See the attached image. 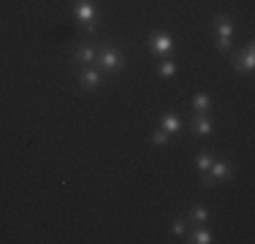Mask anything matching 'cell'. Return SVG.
<instances>
[{
    "instance_id": "3957f363",
    "label": "cell",
    "mask_w": 255,
    "mask_h": 244,
    "mask_svg": "<svg viewBox=\"0 0 255 244\" xmlns=\"http://www.w3.org/2000/svg\"><path fill=\"white\" fill-rule=\"evenodd\" d=\"M149 49H152V52H171V49H174V38L163 35V33H160V35H152L149 38Z\"/></svg>"
},
{
    "instance_id": "9c48e42d",
    "label": "cell",
    "mask_w": 255,
    "mask_h": 244,
    "mask_svg": "<svg viewBox=\"0 0 255 244\" xmlns=\"http://www.w3.org/2000/svg\"><path fill=\"white\" fill-rule=\"evenodd\" d=\"M193 130H195L198 136H209V133H212V119H206V117L193 119Z\"/></svg>"
},
{
    "instance_id": "5b68a950",
    "label": "cell",
    "mask_w": 255,
    "mask_h": 244,
    "mask_svg": "<svg viewBox=\"0 0 255 244\" xmlns=\"http://www.w3.org/2000/svg\"><path fill=\"white\" fill-rule=\"evenodd\" d=\"M255 65V57H253V46H247V52H244V57H236V65H233V70L236 73H244V70H253Z\"/></svg>"
},
{
    "instance_id": "8992f818",
    "label": "cell",
    "mask_w": 255,
    "mask_h": 244,
    "mask_svg": "<svg viewBox=\"0 0 255 244\" xmlns=\"http://www.w3.org/2000/svg\"><path fill=\"white\" fill-rule=\"evenodd\" d=\"M79 81H81V87H87V90H95V87H98V81H101V76H98V70L84 68V70L79 73Z\"/></svg>"
},
{
    "instance_id": "6da1fadb",
    "label": "cell",
    "mask_w": 255,
    "mask_h": 244,
    "mask_svg": "<svg viewBox=\"0 0 255 244\" xmlns=\"http://www.w3.org/2000/svg\"><path fill=\"white\" fill-rule=\"evenodd\" d=\"M215 30L220 33V41H217V46H220L222 52H228V49H231V33H233V25L225 19V16H217V19H215Z\"/></svg>"
},
{
    "instance_id": "9a60e30c",
    "label": "cell",
    "mask_w": 255,
    "mask_h": 244,
    "mask_svg": "<svg viewBox=\"0 0 255 244\" xmlns=\"http://www.w3.org/2000/svg\"><path fill=\"white\" fill-rule=\"evenodd\" d=\"M166 139H168V133H163V130H157V133H152V136H149V141H152V144H157V146L166 144Z\"/></svg>"
},
{
    "instance_id": "277c9868",
    "label": "cell",
    "mask_w": 255,
    "mask_h": 244,
    "mask_svg": "<svg viewBox=\"0 0 255 244\" xmlns=\"http://www.w3.org/2000/svg\"><path fill=\"white\" fill-rule=\"evenodd\" d=\"M101 65L106 70H119V65H122V57H119L114 49H106V52L101 54Z\"/></svg>"
},
{
    "instance_id": "ba28073f",
    "label": "cell",
    "mask_w": 255,
    "mask_h": 244,
    "mask_svg": "<svg viewBox=\"0 0 255 244\" xmlns=\"http://www.w3.org/2000/svg\"><path fill=\"white\" fill-rule=\"evenodd\" d=\"M179 128H182V122H179L177 117H171V114H166V117H163V133L174 136V133H179Z\"/></svg>"
},
{
    "instance_id": "5bb4252c",
    "label": "cell",
    "mask_w": 255,
    "mask_h": 244,
    "mask_svg": "<svg viewBox=\"0 0 255 244\" xmlns=\"http://www.w3.org/2000/svg\"><path fill=\"white\" fill-rule=\"evenodd\" d=\"M190 242L206 244V242H212V233H209V231H195V233H193V239H190Z\"/></svg>"
},
{
    "instance_id": "52a82bcc",
    "label": "cell",
    "mask_w": 255,
    "mask_h": 244,
    "mask_svg": "<svg viewBox=\"0 0 255 244\" xmlns=\"http://www.w3.org/2000/svg\"><path fill=\"white\" fill-rule=\"evenodd\" d=\"M209 174H212V176L206 179V184H212V179H228V176H231V168H228V163H212Z\"/></svg>"
},
{
    "instance_id": "e0dca14e",
    "label": "cell",
    "mask_w": 255,
    "mask_h": 244,
    "mask_svg": "<svg viewBox=\"0 0 255 244\" xmlns=\"http://www.w3.org/2000/svg\"><path fill=\"white\" fill-rule=\"evenodd\" d=\"M171 233L174 236H184V225L182 222H171Z\"/></svg>"
},
{
    "instance_id": "2e32d148",
    "label": "cell",
    "mask_w": 255,
    "mask_h": 244,
    "mask_svg": "<svg viewBox=\"0 0 255 244\" xmlns=\"http://www.w3.org/2000/svg\"><path fill=\"white\" fill-rule=\"evenodd\" d=\"M195 166H198V171H209V166H212V157H209V155H201Z\"/></svg>"
},
{
    "instance_id": "4fadbf2b",
    "label": "cell",
    "mask_w": 255,
    "mask_h": 244,
    "mask_svg": "<svg viewBox=\"0 0 255 244\" xmlns=\"http://www.w3.org/2000/svg\"><path fill=\"white\" fill-rule=\"evenodd\" d=\"M160 73L163 76H174V73H177V65H174L171 60H163V63H160Z\"/></svg>"
},
{
    "instance_id": "7a4b0ae2",
    "label": "cell",
    "mask_w": 255,
    "mask_h": 244,
    "mask_svg": "<svg viewBox=\"0 0 255 244\" xmlns=\"http://www.w3.org/2000/svg\"><path fill=\"white\" fill-rule=\"evenodd\" d=\"M76 16L79 22H84L87 30H92V19H95V8H92L90 0H79V8H76Z\"/></svg>"
},
{
    "instance_id": "30bf717a",
    "label": "cell",
    "mask_w": 255,
    "mask_h": 244,
    "mask_svg": "<svg viewBox=\"0 0 255 244\" xmlns=\"http://www.w3.org/2000/svg\"><path fill=\"white\" fill-rule=\"evenodd\" d=\"M209 106H212V101L206 95H195L193 98V108H195V111H206Z\"/></svg>"
},
{
    "instance_id": "8fae6325",
    "label": "cell",
    "mask_w": 255,
    "mask_h": 244,
    "mask_svg": "<svg viewBox=\"0 0 255 244\" xmlns=\"http://www.w3.org/2000/svg\"><path fill=\"white\" fill-rule=\"evenodd\" d=\"M190 220L204 222V220H209V211H206L204 206H195V209H190Z\"/></svg>"
},
{
    "instance_id": "7c38bea8",
    "label": "cell",
    "mask_w": 255,
    "mask_h": 244,
    "mask_svg": "<svg viewBox=\"0 0 255 244\" xmlns=\"http://www.w3.org/2000/svg\"><path fill=\"white\" fill-rule=\"evenodd\" d=\"M76 57H79L81 63H92V60H95V52H92L90 46H81L79 52H76Z\"/></svg>"
}]
</instances>
